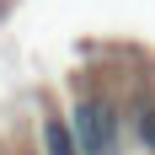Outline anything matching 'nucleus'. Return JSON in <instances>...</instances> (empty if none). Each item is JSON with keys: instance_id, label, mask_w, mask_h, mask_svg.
<instances>
[{"instance_id": "obj_1", "label": "nucleus", "mask_w": 155, "mask_h": 155, "mask_svg": "<svg viewBox=\"0 0 155 155\" xmlns=\"http://www.w3.org/2000/svg\"><path fill=\"white\" fill-rule=\"evenodd\" d=\"M75 139L86 155H112L118 150V123L107 102H80L75 107Z\"/></svg>"}, {"instance_id": "obj_2", "label": "nucleus", "mask_w": 155, "mask_h": 155, "mask_svg": "<svg viewBox=\"0 0 155 155\" xmlns=\"http://www.w3.org/2000/svg\"><path fill=\"white\" fill-rule=\"evenodd\" d=\"M43 144H48V155H75V134L59 118H43Z\"/></svg>"}, {"instance_id": "obj_3", "label": "nucleus", "mask_w": 155, "mask_h": 155, "mask_svg": "<svg viewBox=\"0 0 155 155\" xmlns=\"http://www.w3.org/2000/svg\"><path fill=\"white\" fill-rule=\"evenodd\" d=\"M139 134H144V144H155V107L139 118Z\"/></svg>"}]
</instances>
